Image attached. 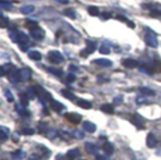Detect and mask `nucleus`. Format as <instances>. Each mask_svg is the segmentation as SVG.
Masks as SVG:
<instances>
[{
    "label": "nucleus",
    "instance_id": "22",
    "mask_svg": "<svg viewBox=\"0 0 161 160\" xmlns=\"http://www.w3.org/2000/svg\"><path fill=\"white\" fill-rule=\"evenodd\" d=\"M24 156H25V153L23 150H15V151L12 153V158L14 160H20V159H23Z\"/></svg>",
    "mask_w": 161,
    "mask_h": 160
},
{
    "label": "nucleus",
    "instance_id": "25",
    "mask_svg": "<svg viewBox=\"0 0 161 160\" xmlns=\"http://www.w3.org/2000/svg\"><path fill=\"white\" fill-rule=\"evenodd\" d=\"M9 37L13 42L15 43H19V32L16 30H9Z\"/></svg>",
    "mask_w": 161,
    "mask_h": 160
},
{
    "label": "nucleus",
    "instance_id": "37",
    "mask_svg": "<svg viewBox=\"0 0 161 160\" xmlns=\"http://www.w3.org/2000/svg\"><path fill=\"white\" fill-rule=\"evenodd\" d=\"M20 99H21V105H23V106H27L28 105V97H27V95L25 93H23V95H21L20 96Z\"/></svg>",
    "mask_w": 161,
    "mask_h": 160
},
{
    "label": "nucleus",
    "instance_id": "4",
    "mask_svg": "<svg viewBox=\"0 0 161 160\" xmlns=\"http://www.w3.org/2000/svg\"><path fill=\"white\" fill-rule=\"evenodd\" d=\"M64 117L72 124H79L82 121V116L78 113H74V112H68V113L64 115Z\"/></svg>",
    "mask_w": 161,
    "mask_h": 160
},
{
    "label": "nucleus",
    "instance_id": "50",
    "mask_svg": "<svg viewBox=\"0 0 161 160\" xmlns=\"http://www.w3.org/2000/svg\"><path fill=\"white\" fill-rule=\"evenodd\" d=\"M110 17H111L110 13H104V14H102V18H103V19H107V18H110Z\"/></svg>",
    "mask_w": 161,
    "mask_h": 160
},
{
    "label": "nucleus",
    "instance_id": "18",
    "mask_svg": "<svg viewBox=\"0 0 161 160\" xmlns=\"http://www.w3.org/2000/svg\"><path fill=\"white\" fill-rule=\"evenodd\" d=\"M10 135V131L8 127H4V126H0V140H6Z\"/></svg>",
    "mask_w": 161,
    "mask_h": 160
},
{
    "label": "nucleus",
    "instance_id": "6",
    "mask_svg": "<svg viewBox=\"0 0 161 160\" xmlns=\"http://www.w3.org/2000/svg\"><path fill=\"white\" fill-rule=\"evenodd\" d=\"M96 49V43L94 42H91V40H87V47L84 48V50L81 52V56L83 57H87L88 54H91V53H93Z\"/></svg>",
    "mask_w": 161,
    "mask_h": 160
},
{
    "label": "nucleus",
    "instance_id": "7",
    "mask_svg": "<svg viewBox=\"0 0 161 160\" xmlns=\"http://www.w3.org/2000/svg\"><path fill=\"white\" fill-rule=\"evenodd\" d=\"M19 76H20V81H23V82L29 81L30 77H31V69H29V68L19 69Z\"/></svg>",
    "mask_w": 161,
    "mask_h": 160
},
{
    "label": "nucleus",
    "instance_id": "16",
    "mask_svg": "<svg viewBox=\"0 0 161 160\" xmlns=\"http://www.w3.org/2000/svg\"><path fill=\"white\" fill-rule=\"evenodd\" d=\"M79 155H81V151L78 150V149H71V150L67 153V158L69 160L77 159V158H79Z\"/></svg>",
    "mask_w": 161,
    "mask_h": 160
},
{
    "label": "nucleus",
    "instance_id": "1",
    "mask_svg": "<svg viewBox=\"0 0 161 160\" xmlns=\"http://www.w3.org/2000/svg\"><path fill=\"white\" fill-rule=\"evenodd\" d=\"M34 91H35V95H37V97L40 99V101L43 103H46V102H50L53 99H52V95L44 90L42 86H39V84H37V86H34Z\"/></svg>",
    "mask_w": 161,
    "mask_h": 160
},
{
    "label": "nucleus",
    "instance_id": "45",
    "mask_svg": "<svg viewBox=\"0 0 161 160\" xmlns=\"http://www.w3.org/2000/svg\"><path fill=\"white\" fill-rule=\"evenodd\" d=\"M74 135H76V137H78V139H83V137H84V134H83V132H81V131H77Z\"/></svg>",
    "mask_w": 161,
    "mask_h": 160
},
{
    "label": "nucleus",
    "instance_id": "44",
    "mask_svg": "<svg viewBox=\"0 0 161 160\" xmlns=\"http://www.w3.org/2000/svg\"><path fill=\"white\" fill-rule=\"evenodd\" d=\"M151 15L152 17H161V12L160 10H151Z\"/></svg>",
    "mask_w": 161,
    "mask_h": 160
},
{
    "label": "nucleus",
    "instance_id": "28",
    "mask_svg": "<svg viewBox=\"0 0 161 160\" xmlns=\"http://www.w3.org/2000/svg\"><path fill=\"white\" fill-rule=\"evenodd\" d=\"M25 95H27V97H28L29 100H33L34 97H37L35 91H34V87H29V88H27V92H25Z\"/></svg>",
    "mask_w": 161,
    "mask_h": 160
},
{
    "label": "nucleus",
    "instance_id": "41",
    "mask_svg": "<svg viewBox=\"0 0 161 160\" xmlns=\"http://www.w3.org/2000/svg\"><path fill=\"white\" fill-rule=\"evenodd\" d=\"M64 14H66L67 17H71V18H76V13L73 12V10H66V12H64Z\"/></svg>",
    "mask_w": 161,
    "mask_h": 160
},
{
    "label": "nucleus",
    "instance_id": "26",
    "mask_svg": "<svg viewBox=\"0 0 161 160\" xmlns=\"http://www.w3.org/2000/svg\"><path fill=\"white\" fill-rule=\"evenodd\" d=\"M13 8V4L10 2H6V0H0V9L4 10H10Z\"/></svg>",
    "mask_w": 161,
    "mask_h": 160
},
{
    "label": "nucleus",
    "instance_id": "11",
    "mask_svg": "<svg viewBox=\"0 0 161 160\" xmlns=\"http://www.w3.org/2000/svg\"><path fill=\"white\" fill-rule=\"evenodd\" d=\"M146 145L148 147H156L157 145V139L154 134H148L147 137H146Z\"/></svg>",
    "mask_w": 161,
    "mask_h": 160
},
{
    "label": "nucleus",
    "instance_id": "20",
    "mask_svg": "<svg viewBox=\"0 0 161 160\" xmlns=\"http://www.w3.org/2000/svg\"><path fill=\"white\" fill-rule=\"evenodd\" d=\"M20 12L23 13V14H31V13H34V6L33 5H23L20 8Z\"/></svg>",
    "mask_w": 161,
    "mask_h": 160
},
{
    "label": "nucleus",
    "instance_id": "32",
    "mask_svg": "<svg viewBox=\"0 0 161 160\" xmlns=\"http://www.w3.org/2000/svg\"><path fill=\"white\" fill-rule=\"evenodd\" d=\"M25 25L28 27V28H30V29H34V28H38V23L35 22V20H30V19H28L27 22H25Z\"/></svg>",
    "mask_w": 161,
    "mask_h": 160
},
{
    "label": "nucleus",
    "instance_id": "42",
    "mask_svg": "<svg viewBox=\"0 0 161 160\" xmlns=\"http://www.w3.org/2000/svg\"><path fill=\"white\" fill-rule=\"evenodd\" d=\"M74 81H76V76H74L73 73H72V74L69 73L68 76H67V82H68V83H71V82H74Z\"/></svg>",
    "mask_w": 161,
    "mask_h": 160
},
{
    "label": "nucleus",
    "instance_id": "2",
    "mask_svg": "<svg viewBox=\"0 0 161 160\" xmlns=\"http://www.w3.org/2000/svg\"><path fill=\"white\" fill-rule=\"evenodd\" d=\"M145 42H146V44H147L148 47H151V48H156V47H157V44H159L156 34H155L154 32H152L151 29H150V28H146Z\"/></svg>",
    "mask_w": 161,
    "mask_h": 160
},
{
    "label": "nucleus",
    "instance_id": "5",
    "mask_svg": "<svg viewBox=\"0 0 161 160\" xmlns=\"http://www.w3.org/2000/svg\"><path fill=\"white\" fill-rule=\"evenodd\" d=\"M30 35L33 37L34 39H37V40H40V39H43L44 38V35H46V33H44V30H43L42 28H34V29H30Z\"/></svg>",
    "mask_w": 161,
    "mask_h": 160
},
{
    "label": "nucleus",
    "instance_id": "34",
    "mask_svg": "<svg viewBox=\"0 0 161 160\" xmlns=\"http://www.w3.org/2000/svg\"><path fill=\"white\" fill-rule=\"evenodd\" d=\"M49 72L53 73V74H56V76H58V77L63 76V71L62 69H58V68H49Z\"/></svg>",
    "mask_w": 161,
    "mask_h": 160
},
{
    "label": "nucleus",
    "instance_id": "48",
    "mask_svg": "<svg viewBox=\"0 0 161 160\" xmlns=\"http://www.w3.org/2000/svg\"><path fill=\"white\" fill-rule=\"evenodd\" d=\"M96 160H110V159L106 158V156H102V155H97L96 156Z\"/></svg>",
    "mask_w": 161,
    "mask_h": 160
},
{
    "label": "nucleus",
    "instance_id": "10",
    "mask_svg": "<svg viewBox=\"0 0 161 160\" xmlns=\"http://www.w3.org/2000/svg\"><path fill=\"white\" fill-rule=\"evenodd\" d=\"M122 65L126 67V68H135L137 66H140V63H138L136 59H132V58H126L122 61Z\"/></svg>",
    "mask_w": 161,
    "mask_h": 160
},
{
    "label": "nucleus",
    "instance_id": "35",
    "mask_svg": "<svg viewBox=\"0 0 161 160\" xmlns=\"http://www.w3.org/2000/svg\"><path fill=\"white\" fill-rule=\"evenodd\" d=\"M136 103L144 105V103H147V100H146V97H144V96H138V97H136Z\"/></svg>",
    "mask_w": 161,
    "mask_h": 160
},
{
    "label": "nucleus",
    "instance_id": "46",
    "mask_svg": "<svg viewBox=\"0 0 161 160\" xmlns=\"http://www.w3.org/2000/svg\"><path fill=\"white\" fill-rule=\"evenodd\" d=\"M5 73H6V72H5V68H4V66H0V77H3Z\"/></svg>",
    "mask_w": 161,
    "mask_h": 160
},
{
    "label": "nucleus",
    "instance_id": "21",
    "mask_svg": "<svg viewBox=\"0 0 161 160\" xmlns=\"http://www.w3.org/2000/svg\"><path fill=\"white\" fill-rule=\"evenodd\" d=\"M28 57L30 59H33V61H40L42 59V54L39 52H37V50H30L28 53Z\"/></svg>",
    "mask_w": 161,
    "mask_h": 160
},
{
    "label": "nucleus",
    "instance_id": "14",
    "mask_svg": "<svg viewBox=\"0 0 161 160\" xmlns=\"http://www.w3.org/2000/svg\"><path fill=\"white\" fill-rule=\"evenodd\" d=\"M84 147H86V150H87V153H90V154H92V155L97 154V151H98L97 145H96V144H92V143H86Z\"/></svg>",
    "mask_w": 161,
    "mask_h": 160
},
{
    "label": "nucleus",
    "instance_id": "23",
    "mask_svg": "<svg viewBox=\"0 0 161 160\" xmlns=\"http://www.w3.org/2000/svg\"><path fill=\"white\" fill-rule=\"evenodd\" d=\"M101 110H102L103 112H106V113H113V112H115L113 106L110 105V103H104V105H102V106H101Z\"/></svg>",
    "mask_w": 161,
    "mask_h": 160
},
{
    "label": "nucleus",
    "instance_id": "36",
    "mask_svg": "<svg viewBox=\"0 0 161 160\" xmlns=\"http://www.w3.org/2000/svg\"><path fill=\"white\" fill-rule=\"evenodd\" d=\"M57 135H58V132H57V130H54V129L49 130V132L47 134V136H48V137H50V139H54Z\"/></svg>",
    "mask_w": 161,
    "mask_h": 160
},
{
    "label": "nucleus",
    "instance_id": "17",
    "mask_svg": "<svg viewBox=\"0 0 161 160\" xmlns=\"http://www.w3.org/2000/svg\"><path fill=\"white\" fill-rule=\"evenodd\" d=\"M102 149H103V151H104L107 155H112L113 151H115V147H113V145H112L111 143H104Z\"/></svg>",
    "mask_w": 161,
    "mask_h": 160
},
{
    "label": "nucleus",
    "instance_id": "3",
    "mask_svg": "<svg viewBox=\"0 0 161 160\" xmlns=\"http://www.w3.org/2000/svg\"><path fill=\"white\" fill-rule=\"evenodd\" d=\"M48 59H49V62L54 63V65H60V63L64 61V57H63V54L60 52L52 50V52L48 53Z\"/></svg>",
    "mask_w": 161,
    "mask_h": 160
},
{
    "label": "nucleus",
    "instance_id": "39",
    "mask_svg": "<svg viewBox=\"0 0 161 160\" xmlns=\"http://www.w3.org/2000/svg\"><path fill=\"white\" fill-rule=\"evenodd\" d=\"M100 52H101V53H103V54H108V53H110L111 50H110V48H108V47L102 46V47L100 48Z\"/></svg>",
    "mask_w": 161,
    "mask_h": 160
},
{
    "label": "nucleus",
    "instance_id": "47",
    "mask_svg": "<svg viewBox=\"0 0 161 160\" xmlns=\"http://www.w3.org/2000/svg\"><path fill=\"white\" fill-rule=\"evenodd\" d=\"M56 160H69V159L66 158V156H63V155H57L56 156Z\"/></svg>",
    "mask_w": 161,
    "mask_h": 160
},
{
    "label": "nucleus",
    "instance_id": "29",
    "mask_svg": "<svg viewBox=\"0 0 161 160\" xmlns=\"http://www.w3.org/2000/svg\"><path fill=\"white\" fill-rule=\"evenodd\" d=\"M62 95L64 96V97L69 99V100H76V96H74V93H72V92L68 91V90H63V91H62Z\"/></svg>",
    "mask_w": 161,
    "mask_h": 160
},
{
    "label": "nucleus",
    "instance_id": "40",
    "mask_svg": "<svg viewBox=\"0 0 161 160\" xmlns=\"http://www.w3.org/2000/svg\"><path fill=\"white\" fill-rule=\"evenodd\" d=\"M122 100H123L122 96H117V97L113 99V103H115V105H121V103H122Z\"/></svg>",
    "mask_w": 161,
    "mask_h": 160
},
{
    "label": "nucleus",
    "instance_id": "31",
    "mask_svg": "<svg viewBox=\"0 0 161 160\" xmlns=\"http://www.w3.org/2000/svg\"><path fill=\"white\" fill-rule=\"evenodd\" d=\"M4 95H5V97H6V100H8L9 102H13V101H14V96H13V93L10 92L8 88H4Z\"/></svg>",
    "mask_w": 161,
    "mask_h": 160
},
{
    "label": "nucleus",
    "instance_id": "24",
    "mask_svg": "<svg viewBox=\"0 0 161 160\" xmlns=\"http://www.w3.org/2000/svg\"><path fill=\"white\" fill-rule=\"evenodd\" d=\"M140 92L145 96V97H146V96H155V91L151 90V88H148V87H141Z\"/></svg>",
    "mask_w": 161,
    "mask_h": 160
},
{
    "label": "nucleus",
    "instance_id": "19",
    "mask_svg": "<svg viewBox=\"0 0 161 160\" xmlns=\"http://www.w3.org/2000/svg\"><path fill=\"white\" fill-rule=\"evenodd\" d=\"M16 112H18L20 116H23V117H29V115H30V112H29L25 107L20 106V105H16Z\"/></svg>",
    "mask_w": 161,
    "mask_h": 160
},
{
    "label": "nucleus",
    "instance_id": "38",
    "mask_svg": "<svg viewBox=\"0 0 161 160\" xmlns=\"http://www.w3.org/2000/svg\"><path fill=\"white\" fill-rule=\"evenodd\" d=\"M20 132L24 134V135H33V134H34V130H33V129H23Z\"/></svg>",
    "mask_w": 161,
    "mask_h": 160
},
{
    "label": "nucleus",
    "instance_id": "9",
    "mask_svg": "<svg viewBox=\"0 0 161 160\" xmlns=\"http://www.w3.org/2000/svg\"><path fill=\"white\" fill-rule=\"evenodd\" d=\"M8 78L10 82H13V83H16L18 81H20V76H19V69L16 68H13L12 71H10L8 73Z\"/></svg>",
    "mask_w": 161,
    "mask_h": 160
},
{
    "label": "nucleus",
    "instance_id": "12",
    "mask_svg": "<svg viewBox=\"0 0 161 160\" xmlns=\"http://www.w3.org/2000/svg\"><path fill=\"white\" fill-rule=\"evenodd\" d=\"M93 63L96 66H101V67H111L112 66V62L110 59H106V58H100V59H94Z\"/></svg>",
    "mask_w": 161,
    "mask_h": 160
},
{
    "label": "nucleus",
    "instance_id": "27",
    "mask_svg": "<svg viewBox=\"0 0 161 160\" xmlns=\"http://www.w3.org/2000/svg\"><path fill=\"white\" fill-rule=\"evenodd\" d=\"M77 105L81 106V107H83V109H91L92 107V103L90 101H87V100H79L77 102Z\"/></svg>",
    "mask_w": 161,
    "mask_h": 160
},
{
    "label": "nucleus",
    "instance_id": "8",
    "mask_svg": "<svg viewBox=\"0 0 161 160\" xmlns=\"http://www.w3.org/2000/svg\"><path fill=\"white\" fill-rule=\"evenodd\" d=\"M131 122L137 127V129H144L145 125H144V119L141 116H138V115H134L131 116Z\"/></svg>",
    "mask_w": 161,
    "mask_h": 160
},
{
    "label": "nucleus",
    "instance_id": "51",
    "mask_svg": "<svg viewBox=\"0 0 161 160\" xmlns=\"http://www.w3.org/2000/svg\"><path fill=\"white\" fill-rule=\"evenodd\" d=\"M57 2L63 3V4H68V3H69V0H57Z\"/></svg>",
    "mask_w": 161,
    "mask_h": 160
},
{
    "label": "nucleus",
    "instance_id": "30",
    "mask_svg": "<svg viewBox=\"0 0 161 160\" xmlns=\"http://www.w3.org/2000/svg\"><path fill=\"white\" fill-rule=\"evenodd\" d=\"M88 13L92 17H98L100 15V10H98V8H96V6H90L88 8Z\"/></svg>",
    "mask_w": 161,
    "mask_h": 160
},
{
    "label": "nucleus",
    "instance_id": "15",
    "mask_svg": "<svg viewBox=\"0 0 161 160\" xmlns=\"http://www.w3.org/2000/svg\"><path fill=\"white\" fill-rule=\"evenodd\" d=\"M96 125L93 124V122H91V121H84L83 122V130L84 131H87V132H94L96 131Z\"/></svg>",
    "mask_w": 161,
    "mask_h": 160
},
{
    "label": "nucleus",
    "instance_id": "49",
    "mask_svg": "<svg viewBox=\"0 0 161 160\" xmlns=\"http://www.w3.org/2000/svg\"><path fill=\"white\" fill-rule=\"evenodd\" d=\"M69 71H72V72H77V71H78V67H77V66H69Z\"/></svg>",
    "mask_w": 161,
    "mask_h": 160
},
{
    "label": "nucleus",
    "instance_id": "33",
    "mask_svg": "<svg viewBox=\"0 0 161 160\" xmlns=\"http://www.w3.org/2000/svg\"><path fill=\"white\" fill-rule=\"evenodd\" d=\"M0 27H2V28H8L9 27V19L6 17L0 18Z\"/></svg>",
    "mask_w": 161,
    "mask_h": 160
},
{
    "label": "nucleus",
    "instance_id": "13",
    "mask_svg": "<svg viewBox=\"0 0 161 160\" xmlns=\"http://www.w3.org/2000/svg\"><path fill=\"white\" fill-rule=\"evenodd\" d=\"M50 107H52V110H54L56 112H62L64 110V105L60 103V102H58V101H56V100H52L50 101Z\"/></svg>",
    "mask_w": 161,
    "mask_h": 160
},
{
    "label": "nucleus",
    "instance_id": "43",
    "mask_svg": "<svg viewBox=\"0 0 161 160\" xmlns=\"http://www.w3.org/2000/svg\"><path fill=\"white\" fill-rule=\"evenodd\" d=\"M46 130H49V129H48V126H47V124H39V131L44 132Z\"/></svg>",
    "mask_w": 161,
    "mask_h": 160
},
{
    "label": "nucleus",
    "instance_id": "52",
    "mask_svg": "<svg viewBox=\"0 0 161 160\" xmlns=\"http://www.w3.org/2000/svg\"><path fill=\"white\" fill-rule=\"evenodd\" d=\"M2 17H3V15H2V13H0V18H2Z\"/></svg>",
    "mask_w": 161,
    "mask_h": 160
}]
</instances>
